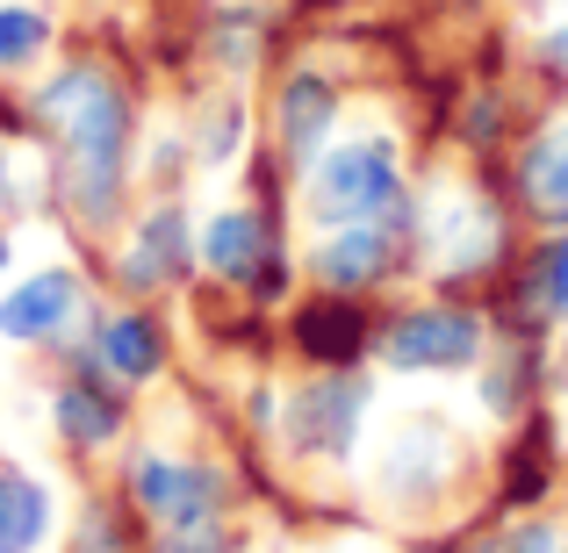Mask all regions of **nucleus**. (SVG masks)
<instances>
[{"instance_id": "nucleus-1", "label": "nucleus", "mask_w": 568, "mask_h": 553, "mask_svg": "<svg viewBox=\"0 0 568 553\" xmlns=\"http://www.w3.org/2000/svg\"><path fill=\"white\" fill-rule=\"evenodd\" d=\"M37 123L58 144V187H65L80 223H115L123 208V166H130V101L109 72L65 65L43 80Z\"/></svg>"}, {"instance_id": "nucleus-2", "label": "nucleus", "mask_w": 568, "mask_h": 553, "mask_svg": "<svg viewBox=\"0 0 568 553\" xmlns=\"http://www.w3.org/2000/svg\"><path fill=\"white\" fill-rule=\"evenodd\" d=\"M310 216L317 223H396L403 216V181H396V152L382 137L338 144L317 158L310 173Z\"/></svg>"}, {"instance_id": "nucleus-3", "label": "nucleus", "mask_w": 568, "mask_h": 553, "mask_svg": "<svg viewBox=\"0 0 568 553\" xmlns=\"http://www.w3.org/2000/svg\"><path fill=\"white\" fill-rule=\"evenodd\" d=\"M130 496L138 511L159 525V540H187V532H216V474L194 468V460H166V453H144L130 468Z\"/></svg>"}, {"instance_id": "nucleus-4", "label": "nucleus", "mask_w": 568, "mask_h": 553, "mask_svg": "<svg viewBox=\"0 0 568 553\" xmlns=\"http://www.w3.org/2000/svg\"><path fill=\"white\" fill-rule=\"evenodd\" d=\"M454 468H460V439L439 417H410V424L388 431L375 482H382V496H396V503H425L454 482Z\"/></svg>"}, {"instance_id": "nucleus-5", "label": "nucleus", "mask_w": 568, "mask_h": 553, "mask_svg": "<svg viewBox=\"0 0 568 553\" xmlns=\"http://www.w3.org/2000/svg\"><path fill=\"white\" fill-rule=\"evenodd\" d=\"M388 367L403 373H446V367H468L483 352V324L468 309H410V317L388 331Z\"/></svg>"}, {"instance_id": "nucleus-6", "label": "nucleus", "mask_w": 568, "mask_h": 553, "mask_svg": "<svg viewBox=\"0 0 568 553\" xmlns=\"http://www.w3.org/2000/svg\"><path fill=\"white\" fill-rule=\"evenodd\" d=\"M361 410H367V388L353 373H324L288 402V439L303 453H346L353 431H361Z\"/></svg>"}, {"instance_id": "nucleus-7", "label": "nucleus", "mask_w": 568, "mask_h": 553, "mask_svg": "<svg viewBox=\"0 0 568 553\" xmlns=\"http://www.w3.org/2000/svg\"><path fill=\"white\" fill-rule=\"evenodd\" d=\"M425 237H432V266H439V274H475V266H489V252H497V216H489L468 187H439V202H432V216H425Z\"/></svg>"}, {"instance_id": "nucleus-8", "label": "nucleus", "mask_w": 568, "mask_h": 553, "mask_svg": "<svg viewBox=\"0 0 568 553\" xmlns=\"http://www.w3.org/2000/svg\"><path fill=\"white\" fill-rule=\"evenodd\" d=\"M202 259L216 266L223 280H252V288H281L274 245H266V223L252 208H223L216 223L202 231Z\"/></svg>"}, {"instance_id": "nucleus-9", "label": "nucleus", "mask_w": 568, "mask_h": 553, "mask_svg": "<svg viewBox=\"0 0 568 553\" xmlns=\"http://www.w3.org/2000/svg\"><path fill=\"white\" fill-rule=\"evenodd\" d=\"M72 309H80V280H72L65 266H51V274H29L22 288H14L8 303H0V338H14V346L58 338Z\"/></svg>"}, {"instance_id": "nucleus-10", "label": "nucleus", "mask_w": 568, "mask_h": 553, "mask_svg": "<svg viewBox=\"0 0 568 553\" xmlns=\"http://www.w3.org/2000/svg\"><path fill=\"white\" fill-rule=\"evenodd\" d=\"M388 259H396V245H388V223H338L332 237L317 245V280L324 288H367V280L388 274Z\"/></svg>"}, {"instance_id": "nucleus-11", "label": "nucleus", "mask_w": 568, "mask_h": 553, "mask_svg": "<svg viewBox=\"0 0 568 553\" xmlns=\"http://www.w3.org/2000/svg\"><path fill=\"white\" fill-rule=\"evenodd\" d=\"M187 274V216L181 208H159V216L138 223V237H130L123 252V280L130 288H166V280Z\"/></svg>"}, {"instance_id": "nucleus-12", "label": "nucleus", "mask_w": 568, "mask_h": 553, "mask_svg": "<svg viewBox=\"0 0 568 553\" xmlns=\"http://www.w3.org/2000/svg\"><path fill=\"white\" fill-rule=\"evenodd\" d=\"M332 115H338L332 80H317V72H295V80L281 86V144H288L295 158H317V152H324V137H332Z\"/></svg>"}, {"instance_id": "nucleus-13", "label": "nucleus", "mask_w": 568, "mask_h": 553, "mask_svg": "<svg viewBox=\"0 0 568 553\" xmlns=\"http://www.w3.org/2000/svg\"><path fill=\"white\" fill-rule=\"evenodd\" d=\"M94 352H101V367H109L115 381H152V373L166 367V338H159V324L138 317V309H123V317L101 324Z\"/></svg>"}, {"instance_id": "nucleus-14", "label": "nucleus", "mask_w": 568, "mask_h": 553, "mask_svg": "<svg viewBox=\"0 0 568 553\" xmlns=\"http://www.w3.org/2000/svg\"><path fill=\"white\" fill-rule=\"evenodd\" d=\"M518 187H526L532 216L568 223V123H555V130H547V137L526 152V166H518Z\"/></svg>"}, {"instance_id": "nucleus-15", "label": "nucleus", "mask_w": 568, "mask_h": 553, "mask_svg": "<svg viewBox=\"0 0 568 553\" xmlns=\"http://www.w3.org/2000/svg\"><path fill=\"white\" fill-rule=\"evenodd\" d=\"M43 532H51V496H43V482L0 468V553H37Z\"/></svg>"}, {"instance_id": "nucleus-16", "label": "nucleus", "mask_w": 568, "mask_h": 553, "mask_svg": "<svg viewBox=\"0 0 568 553\" xmlns=\"http://www.w3.org/2000/svg\"><path fill=\"white\" fill-rule=\"evenodd\" d=\"M51 417H58V431H65L72 446H109L115 431H123V402L101 396L94 381H65L51 396Z\"/></svg>"}, {"instance_id": "nucleus-17", "label": "nucleus", "mask_w": 568, "mask_h": 553, "mask_svg": "<svg viewBox=\"0 0 568 553\" xmlns=\"http://www.w3.org/2000/svg\"><path fill=\"white\" fill-rule=\"evenodd\" d=\"M295 338H303L310 360L346 367L353 352L367 346V324H361V309H346V303H317V309H303V317H295Z\"/></svg>"}, {"instance_id": "nucleus-18", "label": "nucleus", "mask_w": 568, "mask_h": 553, "mask_svg": "<svg viewBox=\"0 0 568 553\" xmlns=\"http://www.w3.org/2000/svg\"><path fill=\"white\" fill-rule=\"evenodd\" d=\"M51 51V14L29 0H0V72H22Z\"/></svg>"}, {"instance_id": "nucleus-19", "label": "nucleus", "mask_w": 568, "mask_h": 553, "mask_svg": "<svg viewBox=\"0 0 568 553\" xmlns=\"http://www.w3.org/2000/svg\"><path fill=\"white\" fill-rule=\"evenodd\" d=\"M518 303H526L532 324L568 317V237H561V245H547L540 259H532V274H526V288H518Z\"/></svg>"}, {"instance_id": "nucleus-20", "label": "nucleus", "mask_w": 568, "mask_h": 553, "mask_svg": "<svg viewBox=\"0 0 568 553\" xmlns=\"http://www.w3.org/2000/svg\"><path fill=\"white\" fill-rule=\"evenodd\" d=\"M489 553H555V532H547V525H518L511 540H497Z\"/></svg>"}, {"instance_id": "nucleus-21", "label": "nucleus", "mask_w": 568, "mask_h": 553, "mask_svg": "<svg viewBox=\"0 0 568 553\" xmlns=\"http://www.w3.org/2000/svg\"><path fill=\"white\" fill-rule=\"evenodd\" d=\"M231 144H237V109H223V123H209V144H202V152L209 158H231Z\"/></svg>"}, {"instance_id": "nucleus-22", "label": "nucleus", "mask_w": 568, "mask_h": 553, "mask_svg": "<svg viewBox=\"0 0 568 553\" xmlns=\"http://www.w3.org/2000/svg\"><path fill=\"white\" fill-rule=\"evenodd\" d=\"M540 58H547L555 72H568V22H561V29H547V37H540Z\"/></svg>"}, {"instance_id": "nucleus-23", "label": "nucleus", "mask_w": 568, "mask_h": 553, "mask_svg": "<svg viewBox=\"0 0 568 553\" xmlns=\"http://www.w3.org/2000/svg\"><path fill=\"white\" fill-rule=\"evenodd\" d=\"M0 266H8V231H0Z\"/></svg>"}]
</instances>
